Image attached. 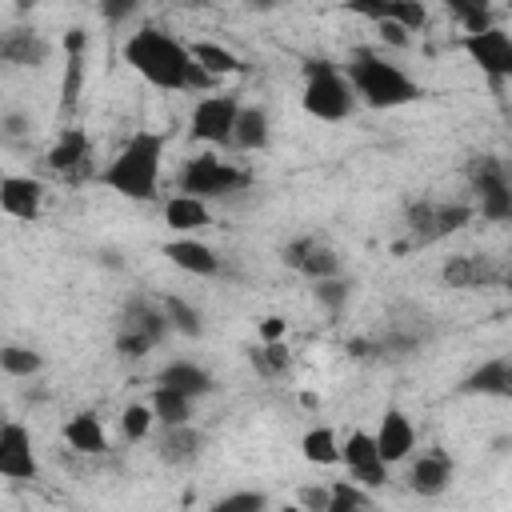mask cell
<instances>
[{"label":"cell","instance_id":"cell-1","mask_svg":"<svg viewBox=\"0 0 512 512\" xmlns=\"http://www.w3.org/2000/svg\"><path fill=\"white\" fill-rule=\"evenodd\" d=\"M160 160H164V136L160 132H132L128 144L116 152V160L100 172V180L128 196V200H152L156 196V176H160Z\"/></svg>","mask_w":512,"mask_h":512},{"label":"cell","instance_id":"cell-2","mask_svg":"<svg viewBox=\"0 0 512 512\" xmlns=\"http://www.w3.org/2000/svg\"><path fill=\"white\" fill-rule=\"evenodd\" d=\"M124 60L156 88H184V68H188V48H180L172 36H164L160 28L144 24L140 32L128 36L124 44Z\"/></svg>","mask_w":512,"mask_h":512},{"label":"cell","instance_id":"cell-3","mask_svg":"<svg viewBox=\"0 0 512 512\" xmlns=\"http://www.w3.org/2000/svg\"><path fill=\"white\" fill-rule=\"evenodd\" d=\"M348 76H352V88L372 108H396V104H412L420 96L416 80H408L396 64H388V60H380L372 52H356L348 60Z\"/></svg>","mask_w":512,"mask_h":512},{"label":"cell","instance_id":"cell-4","mask_svg":"<svg viewBox=\"0 0 512 512\" xmlns=\"http://www.w3.org/2000/svg\"><path fill=\"white\" fill-rule=\"evenodd\" d=\"M304 76H308V84H304V108L312 116H320V120H344L352 112V88H348V80L332 64L312 60L304 68Z\"/></svg>","mask_w":512,"mask_h":512},{"label":"cell","instance_id":"cell-5","mask_svg":"<svg viewBox=\"0 0 512 512\" xmlns=\"http://www.w3.org/2000/svg\"><path fill=\"white\" fill-rule=\"evenodd\" d=\"M468 220H472V208H464V204H428V200H420V204L408 208V240L396 244V252H404L412 244L416 248L420 244H432V240L464 228Z\"/></svg>","mask_w":512,"mask_h":512},{"label":"cell","instance_id":"cell-6","mask_svg":"<svg viewBox=\"0 0 512 512\" xmlns=\"http://www.w3.org/2000/svg\"><path fill=\"white\" fill-rule=\"evenodd\" d=\"M248 184V172H240V168H232L228 160H220V156H192L188 164H184V172H180V192H188V196H224V192H232V188H244Z\"/></svg>","mask_w":512,"mask_h":512},{"label":"cell","instance_id":"cell-7","mask_svg":"<svg viewBox=\"0 0 512 512\" xmlns=\"http://www.w3.org/2000/svg\"><path fill=\"white\" fill-rule=\"evenodd\" d=\"M468 180L480 196V212L488 220H508L512 216V192H508V176H504V160L496 156H476L468 164Z\"/></svg>","mask_w":512,"mask_h":512},{"label":"cell","instance_id":"cell-8","mask_svg":"<svg viewBox=\"0 0 512 512\" xmlns=\"http://www.w3.org/2000/svg\"><path fill=\"white\" fill-rule=\"evenodd\" d=\"M164 332H168V316H164L156 304L136 300V304H128V312H124V324H120L116 348H120L124 356H144L148 348H156V344H160V336H164Z\"/></svg>","mask_w":512,"mask_h":512},{"label":"cell","instance_id":"cell-9","mask_svg":"<svg viewBox=\"0 0 512 512\" xmlns=\"http://www.w3.org/2000/svg\"><path fill=\"white\" fill-rule=\"evenodd\" d=\"M460 44H464V52L480 64V72H488L492 80H504V76L512 72V40H508L504 28L488 24V28H480V32H468Z\"/></svg>","mask_w":512,"mask_h":512},{"label":"cell","instance_id":"cell-10","mask_svg":"<svg viewBox=\"0 0 512 512\" xmlns=\"http://www.w3.org/2000/svg\"><path fill=\"white\" fill-rule=\"evenodd\" d=\"M236 112H240L236 96H204L192 108V136L196 140H208V144H224L232 136Z\"/></svg>","mask_w":512,"mask_h":512},{"label":"cell","instance_id":"cell-11","mask_svg":"<svg viewBox=\"0 0 512 512\" xmlns=\"http://www.w3.org/2000/svg\"><path fill=\"white\" fill-rule=\"evenodd\" d=\"M0 476H8V480H32L36 476L32 436L24 424H0Z\"/></svg>","mask_w":512,"mask_h":512},{"label":"cell","instance_id":"cell-12","mask_svg":"<svg viewBox=\"0 0 512 512\" xmlns=\"http://www.w3.org/2000/svg\"><path fill=\"white\" fill-rule=\"evenodd\" d=\"M48 168L60 172L64 180L88 176V168H92V144H88V136H84L80 128H64V132L56 136L52 152H48Z\"/></svg>","mask_w":512,"mask_h":512},{"label":"cell","instance_id":"cell-13","mask_svg":"<svg viewBox=\"0 0 512 512\" xmlns=\"http://www.w3.org/2000/svg\"><path fill=\"white\" fill-rule=\"evenodd\" d=\"M440 276H444V284H452V288H488V284H500L504 280V268L492 260V256H452V260H444V268H440Z\"/></svg>","mask_w":512,"mask_h":512},{"label":"cell","instance_id":"cell-14","mask_svg":"<svg viewBox=\"0 0 512 512\" xmlns=\"http://www.w3.org/2000/svg\"><path fill=\"white\" fill-rule=\"evenodd\" d=\"M340 460L352 468V476L360 480V484H368V488H376V484H384L388 476H384V460L376 456V440L368 436V432H348V440H344V448H340Z\"/></svg>","mask_w":512,"mask_h":512},{"label":"cell","instance_id":"cell-15","mask_svg":"<svg viewBox=\"0 0 512 512\" xmlns=\"http://www.w3.org/2000/svg\"><path fill=\"white\" fill-rule=\"evenodd\" d=\"M284 264H288V268H296V272H304V276H312V280L336 276V268H340L336 252H332L324 240H316V236L292 240V244L284 248Z\"/></svg>","mask_w":512,"mask_h":512},{"label":"cell","instance_id":"cell-16","mask_svg":"<svg viewBox=\"0 0 512 512\" xmlns=\"http://www.w3.org/2000/svg\"><path fill=\"white\" fill-rule=\"evenodd\" d=\"M372 440H376V456H380L384 464H396V460H404V456L412 452V444H416V432H412L408 416L392 408V412H384V420H380V432H376Z\"/></svg>","mask_w":512,"mask_h":512},{"label":"cell","instance_id":"cell-17","mask_svg":"<svg viewBox=\"0 0 512 512\" xmlns=\"http://www.w3.org/2000/svg\"><path fill=\"white\" fill-rule=\"evenodd\" d=\"M40 200H44V188L32 180V176H4L0 180V208L16 220H36L40 216Z\"/></svg>","mask_w":512,"mask_h":512},{"label":"cell","instance_id":"cell-18","mask_svg":"<svg viewBox=\"0 0 512 512\" xmlns=\"http://www.w3.org/2000/svg\"><path fill=\"white\" fill-rule=\"evenodd\" d=\"M348 8L360 12V16H368V20H396V24H404L408 32L424 28V20H428V12H424L420 0H356V4H348Z\"/></svg>","mask_w":512,"mask_h":512},{"label":"cell","instance_id":"cell-19","mask_svg":"<svg viewBox=\"0 0 512 512\" xmlns=\"http://www.w3.org/2000/svg\"><path fill=\"white\" fill-rule=\"evenodd\" d=\"M64 52H68V64H64V84H60V108L72 112L80 100V80H84V28H68Z\"/></svg>","mask_w":512,"mask_h":512},{"label":"cell","instance_id":"cell-20","mask_svg":"<svg viewBox=\"0 0 512 512\" xmlns=\"http://www.w3.org/2000/svg\"><path fill=\"white\" fill-rule=\"evenodd\" d=\"M448 480H452V460H448L444 452L420 456V460L412 464V472H408V484H412V492H420V496H440V492L448 488Z\"/></svg>","mask_w":512,"mask_h":512},{"label":"cell","instance_id":"cell-21","mask_svg":"<svg viewBox=\"0 0 512 512\" xmlns=\"http://www.w3.org/2000/svg\"><path fill=\"white\" fill-rule=\"evenodd\" d=\"M44 56H48V44L32 28H12V32L0 36V60L4 64L36 68V64H44Z\"/></svg>","mask_w":512,"mask_h":512},{"label":"cell","instance_id":"cell-22","mask_svg":"<svg viewBox=\"0 0 512 512\" xmlns=\"http://www.w3.org/2000/svg\"><path fill=\"white\" fill-rule=\"evenodd\" d=\"M164 256H168L176 268L196 272V276H212V272L220 268L216 252H212L208 244H200V240H172V244H164Z\"/></svg>","mask_w":512,"mask_h":512},{"label":"cell","instance_id":"cell-23","mask_svg":"<svg viewBox=\"0 0 512 512\" xmlns=\"http://www.w3.org/2000/svg\"><path fill=\"white\" fill-rule=\"evenodd\" d=\"M156 384H164V388H176V392H184V396H204V392H212V376H208L204 368L188 364V360H176V364H168V368L160 372V380H156Z\"/></svg>","mask_w":512,"mask_h":512},{"label":"cell","instance_id":"cell-24","mask_svg":"<svg viewBox=\"0 0 512 512\" xmlns=\"http://www.w3.org/2000/svg\"><path fill=\"white\" fill-rule=\"evenodd\" d=\"M464 392H488V396H508L512 392V364L504 356L488 360L484 368H476L468 380H464Z\"/></svg>","mask_w":512,"mask_h":512},{"label":"cell","instance_id":"cell-25","mask_svg":"<svg viewBox=\"0 0 512 512\" xmlns=\"http://www.w3.org/2000/svg\"><path fill=\"white\" fill-rule=\"evenodd\" d=\"M164 220H168V228H176V232H196V228H204L208 224V208H204V200L200 196H172L168 204H164Z\"/></svg>","mask_w":512,"mask_h":512},{"label":"cell","instance_id":"cell-26","mask_svg":"<svg viewBox=\"0 0 512 512\" xmlns=\"http://www.w3.org/2000/svg\"><path fill=\"white\" fill-rule=\"evenodd\" d=\"M64 440L76 448V452H104L108 448V440H104V428H100V420L92 416V412H76L68 424H64Z\"/></svg>","mask_w":512,"mask_h":512},{"label":"cell","instance_id":"cell-27","mask_svg":"<svg viewBox=\"0 0 512 512\" xmlns=\"http://www.w3.org/2000/svg\"><path fill=\"white\" fill-rule=\"evenodd\" d=\"M228 140H232L236 148H264V144H268V116H264L260 108H240Z\"/></svg>","mask_w":512,"mask_h":512},{"label":"cell","instance_id":"cell-28","mask_svg":"<svg viewBox=\"0 0 512 512\" xmlns=\"http://www.w3.org/2000/svg\"><path fill=\"white\" fill-rule=\"evenodd\" d=\"M188 56H192L200 68H208L212 76H232V72H244L240 56H236V52H228L224 44H208V40H200V44H192V48H188Z\"/></svg>","mask_w":512,"mask_h":512},{"label":"cell","instance_id":"cell-29","mask_svg":"<svg viewBox=\"0 0 512 512\" xmlns=\"http://www.w3.org/2000/svg\"><path fill=\"white\" fill-rule=\"evenodd\" d=\"M196 448H200V436H196L188 424H168V432L160 436V456H164L168 464H184V460H192Z\"/></svg>","mask_w":512,"mask_h":512},{"label":"cell","instance_id":"cell-30","mask_svg":"<svg viewBox=\"0 0 512 512\" xmlns=\"http://www.w3.org/2000/svg\"><path fill=\"white\" fill-rule=\"evenodd\" d=\"M152 416H160L164 424H188V416H192V396H184V392L160 384L156 396H152Z\"/></svg>","mask_w":512,"mask_h":512},{"label":"cell","instance_id":"cell-31","mask_svg":"<svg viewBox=\"0 0 512 512\" xmlns=\"http://www.w3.org/2000/svg\"><path fill=\"white\" fill-rule=\"evenodd\" d=\"M300 448H304V460H308V464H336V460H340V448H336L332 428H312Z\"/></svg>","mask_w":512,"mask_h":512},{"label":"cell","instance_id":"cell-32","mask_svg":"<svg viewBox=\"0 0 512 512\" xmlns=\"http://www.w3.org/2000/svg\"><path fill=\"white\" fill-rule=\"evenodd\" d=\"M352 508H372V496L352 480H336L328 488V512H352Z\"/></svg>","mask_w":512,"mask_h":512},{"label":"cell","instance_id":"cell-33","mask_svg":"<svg viewBox=\"0 0 512 512\" xmlns=\"http://www.w3.org/2000/svg\"><path fill=\"white\" fill-rule=\"evenodd\" d=\"M288 364H292V356H288V348H284V344H276V340H268L264 348H256V352H252V368H256L260 376H280Z\"/></svg>","mask_w":512,"mask_h":512},{"label":"cell","instance_id":"cell-34","mask_svg":"<svg viewBox=\"0 0 512 512\" xmlns=\"http://www.w3.org/2000/svg\"><path fill=\"white\" fill-rule=\"evenodd\" d=\"M164 316H168V324H176L184 336H200V332H204L200 312H196V308H188V304H184V300H176V296H168V300H164Z\"/></svg>","mask_w":512,"mask_h":512},{"label":"cell","instance_id":"cell-35","mask_svg":"<svg viewBox=\"0 0 512 512\" xmlns=\"http://www.w3.org/2000/svg\"><path fill=\"white\" fill-rule=\"evenodd\" d=\"M0 368L12 372V376H32V372L40 368V356H36L32 348H16V344H8V348H0Z\"/></svg>","mask_w":512,"mask_h":512},{"label":"cell","instance_id":"cell-36","mask_svg":"<svg viewBox=\"0 0 512 512\" xmlns=\"http://www.w3.org/2000/svg\"><path fill=\"white\" fill-rule=\"evenodd\" d=\"M120 428H124V436H132V440L148 436V428H152V408H144V404H128L124 416H120Z\"/></svg>","mask_w":512,"mask_h":512},{"label":"cell","instance_id":"cell-37","mask_svg":"<svg viewBox=\"0 0 512 512\" xmlns=\"http://www.w3.org/2000/svg\"><path fill=\"white\" fill-rule=\"evenodd\" d=\"M316 296H320L328 308H340V304H344V296H348V284H340V280L324 276V280H316Z\"/></svg>","mask_w":512,"mask_h":512},{"label":"cell","instance_id":"cell-38","mask_svg":"<svg viewBox=\"0 0 512 512\" xmlns=\"http://www.w3.org/2000/svg\"><path fill=\"white\" fill-rule=\"evenodd\" d=\"M240 508H264V496L260 492H240V496H224V500H216V512H240Z\"/></svg>","mask_w":512,"mask_h":512},{"label":"cell","instance_id":"cell-39","mask_svg":"<svg viewBox=\"0 0 512 512\" xmlns=\"http://www.w3.org/2000/svg\"><path fill=\"white\" fill-rule=\"evenodd\" d=\"M216 84V76L208 72V68H200L196 60H188V68H184V88H212Z\"/></svg>","mask_w":512,"mask_h":512},{"label":"cell","instance_id":"cell-40","mask_svg":"<svg viewBox=\"0 0 512 512\" xmlns=\"http://www.w3.org/2000/svg\"><path fill=\"white\" fill-rule=\"evenodd\" d=\"M376 28H380V36H384L388 44H396V48L408 44V28H404V24H396V20H376Z\"/></svg>","mask_w":512,"mask_h":512},{"label":"cell","instance_id":"cell-41","mask_svg":"<svg viewBox=\"0 0 512 512\" xmlns=\"http://www.w3.org/2000/svg\"><path fill=\"white\" fill-rule=\"evenodd\" d=\"M300 500H304L308 508H316V512H320V508H328V488H304V492H300Z\"/></svg>","mask_w":512,"mask_h":512},{"label":"cell","instance_id":"cell-42","mask_svg":"<svg viewBox=\"0 0 512 512\" xmlns=\"http://www.w3.org/2000/svg\"><path fill=\"white\" fill-rule=\"evenodd\" d=\"M260 336H264V340H280V336H284V320H280V316H268V320L260 324Z\"/></svg>","mask_w":512,"mask_h":512},{"label":"cell","instance_id":"cell-43","mask_svg":"<svg viewBox=\"0 0 512 512\" xmlns=\"http://www.w3.org/2000/svg\"><path fill=\"white\" fill-rule=\"evenodd\" d=\"M468 4H472V8H488V0H468Z\"/></svg>","mask_w":512,"mask_h":512},{"label":"cell","instance_id":"cell-44","mask_svg":"<svg viewBox=\"0 0 512 512\" xmlns=\"http://www.w3.org/2000/svg\"><path fill=\"white\" fill-rule=\"evenodd\" d=\"M252 4H260V8H268V4H276V0H252Z\"/></svg>","mask_w":512,"mask_h":512},{"label":"cell","instance_id":"cell-45","mask_svg":"<svg viewBox=\"0 0 512 512\" xmlns=\"http://www.w3.org/2000/svg\"><path fill=\"white\" fill-rule=\"evenodd\" d=\"M184 4H200V0H184Z\"/></svg>","mask_w":512,"mask_h":512},{"label":"cell","instance_id":"cell-46","mask_svg":"<svg viewBox=\"0 0 512 512\" xmlns=\"http://www.w3.org/2000/svg\"><path fill=\"white\" fill-rule=\"evenodd\" d=\"M20 4H36V0H20Z\"/></svg>","mask_w":512,"mask_h":512},{"label":"cell","instance_id":"cell-47","mask_svg":"<svg viewBox=\"0 0 512 512\" xmlns=\"http://www.w3.org/2000/svg\"><path fill=\"white\" fill-rule=\"evenodd\" d=\"M344 4H352V0H344Z\"/></svg>","mask_w":512,"mask_h":512}]
</instances>
